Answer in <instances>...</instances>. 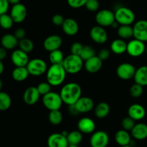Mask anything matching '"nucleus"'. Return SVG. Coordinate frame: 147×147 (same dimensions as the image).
Segmentation results:
<instances>
[{
	"instance_id": "1",
	"label": "nucleus",
	"mask_w": 147,
	"mask_h": 147,
	"mask_svg": "<svg viewBox=\"0 0 147 147\" xmlns=\"http://www.w3.org/2000/svg\"><path fill=\"white\" fill-rule=\"evenodd\" d=\"M60 95L63 103L67 106H72L82 96V88L77 83H66L60 90Z\"/></svg>"
},
{
	"instance_id": "2",
	"label": "nucleus",
	"mask_w": 147,
	"mask_h": 147,
	"mask_svg": "<svg viewBox=\"0 0 147 147\" xmlns=\"http://www.w3.org/2000/svg\"><path fill=\"white\" fill-rule=\"evenodd\" d=\"M66 74L63 64H52L46 72L47 81L52 86H59L65 80Z\"/></svg>"
},
{
	"instance_id": "3",
	"label": "nucleus",
	"mask_w": 147,
	"mask_h": 147,
	"mask_svg": "<svg viewBox=\"0 0 147 147\" xmlns=\"http://www.w3.org/2000/svg\"><path fill=\"white\" fill-rule=\"evenodd\" d=\"M63 65L67 73L77 74L82 70L84 66L83 60L80 55L70 54L65 57L63 62Z\"/></svg>"
},
{
	"instance_id": "4",
	"label": "nucleus",
	"mask_w": 147,
	"mask_h": 147,
	"mask_svg": "<svg viewBox=\"0 0 147 147\" xmlns=\"http://www.w3.org/2000/svg\"><path fill=\"white\" fill-rule=\"evenodd\" d=\"M115 20L120 25H131L135 21V14L130 8L120 7L114 12Z\"/></svg>"
},
{
	"instance_id": "5",
	"label": "nucleus",
	"mask_w": 147,
	"mask_h": 147,
	"mask_svg": "<svg viewBox=\"0 0 147 147\" xmlns=\"http://www.w3.org/2000/svg\"><path fill=\"white\" fill-rule=\"evenodd\" d=\"M42 102L43 106L49 111L60 110L63 103L60 93L53 91L43 96Z\"/></svg>"
},
{
	"instance_id": "6",
	"label": "nucleus",
	"mask_w": 147,
	"mask_h": 147,
	"mask_svg": "<svg viewBox=\"0 0 147 147\" xmlns=\"http://www.w3.org/2000/svg\"><path fill=\"white\" fill-rule=\"evenodd\" d=\"M27 68L30 75L32 76H41L47 70V63L40 58H34L30 60L27 65Z\"/></svg>"
},
{
	"instance_id": "7",
	"label": "nucleus",
	"mask_w": 147,
	"mask_h": 147,
	"mask_svg": "<svg viewBox=\"0 0 147 147\" xmlns=\"http://www.w3.org/2000/svg\"><path fill=\"white\" fill-rule=\"evenodd\" d=\"M95 19L98 25H100L103 27L111 26L112 24L116 21L114 12L107 9H104L98 11Z\"/></svg>"
},
{
	"instance_id": "8",
	"label": "nucleus",
	"mask_w": 147,
	"mask_h": 147,
	"mask_svg": "<svg viewBox=\"0 0 147 147\" xmlns=\"http://www.w3.org/2000/svg\"><path fill=\"white\" fill-rule=\"evenodd\" d=\"M146 51V45L144 42L137 39H134L127 43L126 52L133 57H138L142 56Z\"/></svg>"
},
{
	"instance_id": "9",
	"label": "nucleus",
	"mask_w": 147,
	"mask_h": 147,
	"mask_svg": "<svg viewBox=\"0 0 147 147\" xmlns=\"http://www.w3.org/2000/svg\"><path fill=\"white\" fill-rule=\"evenodd\" d=\"M136 67L129 63H123L116 68V74L118 77L123 80H129L134 77Z\"/></svg>"
},
{
	"instance_id": "10",
	"label": "nucleus",
	"mask_w": 147,
	"mask_h": 147,
	"mask_svg": "<svg viewBox=\"0 0 147 147\" xmlns=\"http://www.w3.org/2000/svg\"><path fill=\"white\" fill-rule=\"evenodd\" d=\"M109 143V136L104 131L93 132L90 139L91 147H107Z\"/></svg>"
},
{
	"instance_id": "11",
	"label": "nucleus",
	"mask_w": 147,
	"mask_h": 147,
	"mask_svg": "<svg viewBox=\"0 0 147 147\" xmlns=\"http://www.w3.org/2000/svg\"><path fill=\"white\" fill-rule=\"evenodd\" d=\"M27 10L25 6L21 3H18L12 6L10 11V15L14 20V23L20 24L23 22L26 19Z\"/></svg>"
},
{
	"instance_id": "12",
	"label": "nucleus",
	"mask_w": 147,
	"mask_h": 147,
	"mask_svg": "<svg viewBox=\"0 0 147 147\" xmlns=\"http://www.w3.org/2000/svg\"><path fill=\"white\" fill-rule=\"evenodd\" d=\"M134 37L141 41L147 42V20H141L133 26Z\"/></svg>"
},
{
	"instance_id": "13",
	"label": "nucleus",
	"mask_w": 147,
	"mask_h": 147,
	"mask_svg": "<svg viewBox=\"0 0 147 147\" xmlns=\"http://www.w3.org/2000/svg\"><path fill=\"white\" fill-rule=\"evenodd\" d=\"M90 37L94 42L98 44H104L108 40L107 32L104 27L100 25L94 26L90 30Z\"/></svg>"
},
{
	"instance_id": "14",
	"label": "nucleus",
	"mask_w": 147,
	"mask_h": 147,
	"mask_svg": "<svg viewBox=\"0 0 147 147\" xmlns=\"http://www.w3.org/2000/svg\"><path fill=\"white\" fill-rule=\"evenodd\" d=\"M79 113H88L94 109V102L88 96H81L74 104Z\"/></svg>"
},
{
	"instance_id": "15",
	"label": "nucleus",
	"mask_w": 147,
	"mask_h": 147,
	"mask_svg": "<svg viewBox=\"0 0 147 147\" xmlns=\"http://www.w3.org/2000/svg\"><path fill=\"white\" fill-rule=\"evenodd\" d=\"M11 60L16 67H26L30 61L28 53L18 49L12 52L11 55Z\"/></svg>"
},
{
	"instance_id": "16",
	"label": "nucleus",
	"mask_w": 147,
	"mask_h": 147,
	"mask_svg": "<svg viewBox=\"0 0 147 147\" xmlns=\"http://www.w3.org/2000/svg\"><path fill=\"white\" fill-rule=\"evenodd\" d=\"M63 44V39L57 34H52L48 36L43 42V47L47 52L58 50Z\"/></svg>"
},
{
	"instance_id": "17",
	"label": "nucleus",
	"mask_w": 147,
	"mask_h": 147,
	"mask_svg": "<svg viewBox=\"0 0 147 147\" xmlns=\"http://www.w3.org/2000/svg\"><path fill=\"white\" fill-rule=\"evenodd\" d=\"M69 146L67 137L61 133H54L50 135L47 139L48 147H67Z\"/></svg>"
},
{
	"instance_id": "18",
	"label": "nucleus",
	"mask_w": 147,
	"mask_h": 147,
	"mask_svg": "<svg viewBox=\"0 0 147 147\" xmlns=\"http://www.w3.org/2000/svg\"><path fill=\"white\" fill-rule=\"evenodd\" d=\"M128 116L135 121L142 120L146 116V109L142 105L134 103L129 106L128 109Z\"/></svg>"
},
{
	"instance_id": "19",
	"label": "nucleus",
	"mask_w": 147,
	"mask_h": 147,
	"mask_svg": "<svg viewBox=\"0 0 147 147\" xmlns=\"http://www.w3.org/2000/svg\"><path fill=\"white\" fill-rule=\"evenodd\" d=\"M96 129V123L94 121L88 117H83L78 122V129L82 134H92Z\"/></svg>"
},
{
	"instance_id": "20",
	"label": "nucleus",
	"mask_w": 147,
	"mask_h": 147,
	"mask_svg": "<svg viewBox=\"0 0 147 147\" xmlns=\"http://www.w3.org/2000/svg\"><path fill=\"white\" fill-rule=\"evenodd\" d=\"M40 94L37 90V87H32L27 88L23 94V100L24 102L27 105H34L37 103V101L40 99Z\"/></svg>"
},
{
	"instance_id": "21",
	"label": "nucleus",
	"mask_w": 147,
	"mask_h": 147,
	"mask_svg": "<svg viewBox=\"0 0 147 147\" xmlns=\"http://www.w3.org/2000/svg\"><path fill=\"white\" fill-rule=\"evenodd\" d=\"M62 29L65 34L68 36H74L78 32L79 25L77 21L73 18L65 19L63 24H62Z\"/></svg>"
},
{
	"instance_id": "22",
	"label": "nucleus",
	"mask_w": 147,
	"mask_h": 147,
	"mask_svg": "<svg viewBox=\"0 0 147 147\" xmlns=\"http://www.w3.org/2000/svg\"><path fill=\"white\" fill-rule=\"evenodd\" d=\"M103 66V61L97 55L93 56L91 58L86 60L84 67L87 72L90 73H96L101 69Z\"/></svg>"
},
{
	"instance_id": "23",
	"label": "nucleus",
	"mask_w": 147,
	"mask_h": 147,
	"mask_svg": "<svg viewBox=\"0 0 147 147\" xmlns=\"http://www.w3.org/2000/svg\"><path fill=\"white\" fill-rule=\"evenodd\" d=\"M131 136L136 140H144L147 138V125L144 123H136L132 129Z\"/></svg>"
},
{
	"instance_id": "24",
	"label": "nucleus",
	"mask_w": 147,
	"mask_h": 147,
	"mask_svg": "<svg viewBox=\"0 0 147 147\" xmlns=\"http://www.w3.org/2000/svg\"><path fill=\"white\" fill-rule=\"evenodd\" d=\"M19 44V40L14 34H4L1 39V45L6 50H14Z\"/></svg>"
},
{
	"instance_id": "25",
	"label": "nucleus",
	"mask_w": 147,
	"mask_h": 147,
	"mask_svg": "<svg viewBox=\"0 0 147 147\" xmlns=\"http://www.w3.org/2000/svg\"><path fill=\"white\" fill-rule=\"evenodd\" d=\"M135 83L142 86H147V65H142L136 69L134 77Z\"/></svg>"
},
{
	"instance_id": "26",
	"label": "nucleus",
	"mask_w": 147,
	"mask_h": 147,
	"mask_svg": "<svg viewBox=\"0 0 147 147\" xmlns=\"http://www.w3.org/2000/svg\"><path fill=\"white\" fill-rule=\"evenodd\" d=\"M115 141L116 144L120 146L129 145L131 142V135L129 131L125 129L119 130L115 134Z\"/></svg>"
},
{
	"instance_id": "27",
	"label": "nucleus",
	"mask_w": 147,
	"mask_h": 147,
	"mask_svg": "<svg viewBox=\"0 0 147 147\" xmlns=\"http://www.w3.org/2000/svg\"><path fill=\"white\" fill-rule=\"evenodd\" d=\"M110 48L112 53H115V54H123V53L126 52L127 43L123 39H116V40H114L112 42L111 44Z\"/></svg>"
},
{
	"instance_id": "28",
	"label": "nucleus",
	"mask_w": 147,
	"mask_h": 147,
	"mask_svg": "<svg viewBox=\"0 0 147 147\" xmlns=\"http://www.w3.org/2000/svg\"><path fill=\"white\" fill-rule=\"evenodd\" d=\"M94 113L98 119H104L110 113V106L106 102H100L94 107Z\"/></svg>"
},
{
	"instance_id": "29",
	"label": "nucleus",
	"mask_w": 147,
	"mask_h": 147,
	"mask_svg": "<svg viewBox=\"0 0 147 147\" xmlns=\"http://www.w3.org/2000/svg\"><path fill=\"white\" fill-rule=\"evenodd\" d=\"M29 76L30 73L27 67H16L11 73L12 78L17 82L24 81Z\"/></svg>"
},
{
	"instance_id": "30",
	"label": "nucleus",
	"mask_w": 147,
	"mask_h": 147,
	"mask_svg": "<svg viewBox=\"0 0 147 147\" xmlns=\"http://www.w3.org/2000/svg\"><path fill=\"white\" fill-rule=\"evenodd\" d=\"M117 34L121 39L128 40L134 37L133 27L131 25H120L117 29Z\"/></svg>"
},
{
	"instance_id": "31",
	"label": "nucleus",
	"mask_w": 147,
	"mask_h": 147,
	"mask_svg": "<svg viewBox=\"0 0 147 147\" xmlns=\"http://www.w3.org/2000/svg\"><path fill=\"white\" fill-rule=\"evenodd\" d=\"M67 139L69 145L78 146L83 140V134L79 130L72 131L69 132L67 134Z\"/></svg>"
},
{
	"instance_id": "32",
	"label": "nucleus",
	"mask_w": 147,
	"mask_h": 147,
	"mask_svg": "<svg viewBox=\"0 0 147 147\" xmlns=\"http://www.w3.org/2000/svg\"><path fill=\"white\" fill-rule=\"evenodd\" d=\"M11 98L8 93L0 91V111H4L11 107Z\"/></svg>"
},
{
	"instance_id": "33",
	"label": "nucleus",
	"mask_w": 147,
	"mask_h": 147,
	"mask_svg": "<svg viewBox=\"0 0 147 147\" xmlns=\"http://www.w3.org/2000/svg\"><path fill=\"white\" fill-rule=\"evenodd\" d=\"M64 59V54L60 49L50 52L49 60L52 64H63Z\"/></svg>"
},
{
	"instance_id": "34",
	"label": "nucleus",
	"mask_w": 147,
	"mask_h": 147,
	"mask_svg": "<svg viewBox=\"0 0 147 147\" xmlns=\"http://www.w3.org/2000/svg\"><path fill=\"white\" fill-rule=\"evenodd\" d=\"M63 119V114L60 110L50 111L48 115V120L51 124L54 125V126H57L62 123Z\"/></svg>"
},
{
	"instance_id": "35",
	"label": "nucleus",
	"mask_w": 147,
	"mask_h": 147,
	"mask_svg": "<svg viewBox=\"0 0 147 147\" xmlns=\"http://www.w3.org/2000/svg\"><path fill=\"white\" fill-rule=\"evenodd\" d=\"M18 46L20 47V50H23L27 53H31L34 50V42L30 39L26 38V37L19 40Z\"/></svg>"
},
{
	"instance_id": "36",
	"label": "nucleus",
	"mask_w": 147,
	"mask_h": 147,
	"mask_svg": "<svg viewBox=\"0 0 147 147\" xmlns=\"http://www.w3.org/2000/svg\"><path fill=\"white\" fill-rule=\"evenodd\" d=\"M14 20L10 14H3L0 15V27L4 30H9L14 24Z\"/></svg>"
},
{
	"instance_id": "37",
	"label": "nucleus",
	"mask_w": 147,
	"mask_h": 147,
	"mask_svg": "<svg viewBox=\"0 0 147 147\" xmlns=\"http://www.w3.org/2000/svg\"><path fill=\"white\" fill-rule=\"evenodd\" d=\"M129 93H130L131 97L135 98H140L144 93V86L135 83L134 84L131 86Z\"/></svg>"
},
{
	"instance_id": "38",
	"label": "nucleus",
	"mask_w": 147,
	"mask_h": 147,
	"mask_svg": "<svg viewBox=\"0 0 147 147\" xmlns=\"http://www.w3.org/2000/svg\"><path fill=\"white\" fill-rule=\"evenodd\" d=\"M96 55V51L94 49L90 46H84L83 47V50H82L81 53H80V56L83 60H87L88 59L91 58L93 56Z\"/></svg>"
},
{
	"instance_id": "39",
	"label": "nucleus",
	"mask_w": 147,
	"mask_h": 147,
	"mask_svg": "<svg viewBox=\"0 0 147 147\" xmlns=\"http://www.w3.org/2000/svg\"><path fill=\"white\" fill-rule=\"evenodd\" d=\"M52 86L48 83V82H42V83H39L37 86V90L40 93V96H45V95L47 94L51 91Z\"/></svg>"
},
{
	"instance_id": "40",
	"label": "nucleus",
	"mask_w": 147,
	"mask_h": 147,
	"mask_svg": "<svg viewBox=\"0 0 147 147\" xmlns=\"http://www.w3.org/2000/svg\"><path fill=\"white\" fill-rule=\"evenodd\" d=\"M135 124H136L135 121L131 117H129V116L123 118L121 121V126L123 127V129H125V130L128 131H131L132 129L134 127Z\"/></svg>"
},
{
	"instance_id": "41",
	"label": "nucleus",
	"mask_w": 147,
	"mask_h": 147,
	"mask_svg": "<svg viewBox=\"0 0 147 147\" xmlns=\"http://www.w3.org/2000/svg\"><path fill=\"white\" fill-rule=\"evenodd\" d=\"M85 7L88 11L93 12V11H96L97 10H98L100 4L98 0H87Z\"/></svg>"
},
{
	"instance_id": "42",
	"label": "nucleus",
	"mask_w": 147,
	"mask_h": 147,
	"mask_svg": "<svg viewBox=\"0 0 147 147\" xmlns=\"http://www.w3.org/2000/svg\"><path fill=\"white\" fill-rule=\"evenodd\" d=\"M83 47L84 46L79 42H76L73 43L70 47V52L71 54L76 55H80L81 53L82 50H83Z\"/></svg>"
},
{
	"instance_id": "43",
	"label": "nucleus",
	"mask_w": 147,
	"mask_h": 147,
	"mask_svg": "<svg viewBox=\"0 0 147 147\" xmlns=\"http://www.w3.org/2000/svg\"><path fill=\"white\" fill-rule=\"evenodd\" d=\"M67 4L73 9H78L86 5L87 0H67Z\"/></svg>"
},
{
	"instance_id": "44",
	"label": "nucleus",
	"mask_w": 147,
	"mask_h": 147,
	"mask_svg": "<svg viewBox=\"0 0 147 147\" xmlns=\"http://www.w3.org/2000/svg\"><path fill=\"white\" fill-rule=\"evenodd\" d=\"M97 56L102 60V61L106 60L107 59L109 58V57H110V50H109V49L106 48L101 49V50H100V51L98 52Z\"/></svg>"
},
{
	"instance_id": "45",
	"label": "nucleus",
	"mask_w": 147,
	"mask_h": 147,
	"mask_svg": "<svg viewBox=\"0 0 147 147\" xmlns=\"http://www.w3.org/2000/svg\"><path fill=\"white\" fill-rule=\"evenodd\" d=\"M65 21V18L60 14H56L52 18V22L56 26H62Z\"/></svg>"
},
{
	"instance_id": "46",
	"label": "nucleus",
	"mask_w": 147,
	"mask_h": 147,
	"mask_svg": "<svg viewBox=\"0 0 147 147\" xmlns=\"http://www.w3.org/2000/svg\"><path fill=\"white\" fill-rule=\"evenodd\" d=\"M9 4L8 0H0V15L7 12Z\"/></svg>"
},
{
	"instance_id": "47",
	"label": "nucleus",
	"mask_w": 147,
	"mask_h": 147,
	"mask_svg": "<svg viewBox=\"0 0 147 147\" xmlns=\"http://www.w3.org/2000/svg\"><path fill=\"white\" fill-rule=\"evenodd\" d=\"M14 34L19 40H22V39H23L25 37L26 32L24 29L18 28V29H17L15 31H14Z\"/></svg>"
},
{
	"instance_id": "48",
	"label": "nucleus",
	"mask_w": 147,
	"mask_h": 147,
	"mask_svg": "<svg viewBox=\"0 0 147 147\" xmlns=\"http://www.w3.org/2000/svg\"><path fill=\"white\" fill-rule=\"evenodd\" d=\"M7 50H6V49L4 48V47H3L2 46L0 47V60H1V61H2L3 60H4V59L6 58V57H7Z\"/></svg>"
},
{
	"instance_id": "49",
	"label": "nucleus",
	"mask_w": 147,
	"mask_h": 147,
	"mask_svg": "<svg viewBox=\"0 0 147 147\" xmlns=\"http://www.w3.org/2000/svg\"><path fill=\"white\" fill-rule=\"evenodd\" d=\"M4 63L1 60H0V76L4 73Z\"/></svg>"
},
{
	"instance_id": "50",
	"label": "nucleus",
	"mask_w": 147,
	"mask_h": 147,
	"mask_svg": "<svg viewBox=\"0 0 147 147\" xmlns=\"http://www.w3.org/2000/svg\"><path fill=\"white\" fill-rule=\"evenodd\" d=\"M9 3L11 4H12V5H14V4H18V3H20V0H8Z\"/></svg>"
},
{
	"instance_id": "51",
	"label": "nucleus",
	"mask_w": 147,
	"mask_h": 147,
	"mask_svg": "<svg viewBox=\"0 0 147 147\" xmlns=\"http://www.w3.org/2000/svg\"><path fill=\"white\" fill-rule=\"evenodd\" d=\"M2 86H3V83H2V80L0 79V91L1 90V89H2Z\"/></svg>"
},
{
	"instance_id": "52",
	"label": "nucleus",
	"mask_w": 147,
	"mask_h": 147,
	"mask_svg": "<svg viewBox=\"0 0 147 147\" xmlns=\"http://www.w3.org/2000/svg\"><path fill=\"white\" fill-rule=\"evenodd\" d=\"M67 147H79L78 146H76V145H69Z\"/></svg>"
},
{
	"instance_id": "53",
	"label": "nucleus",
	"mask_w": 147,
	"mask_h": 147,
	"mask_svg": "<svg viewBox=\"0 0 147 147\" xmlns=\"http://www.w3.org/2000/svg\"><path fill=\"white\" fill-rule=\"evenodd\" d=\"M121 147H132V146H131L130 145H127V146H121Z\"/></svg>"
},
{
	"instance_id": "54",
	"label": "nucleus",
	"mask_w": 147,
	"mask_h": 147,
	"mask_svg": "<svg viewBox=\"0 0 147 147\" xmlns=\"http://www.w3.org/2000/svg\"><path fill=\"white\" fill-rule=\"evenodd\" d=\"M145 53H146V55H147V45L146 46V51H145Z\"/></svg>"
}]
</instances>
